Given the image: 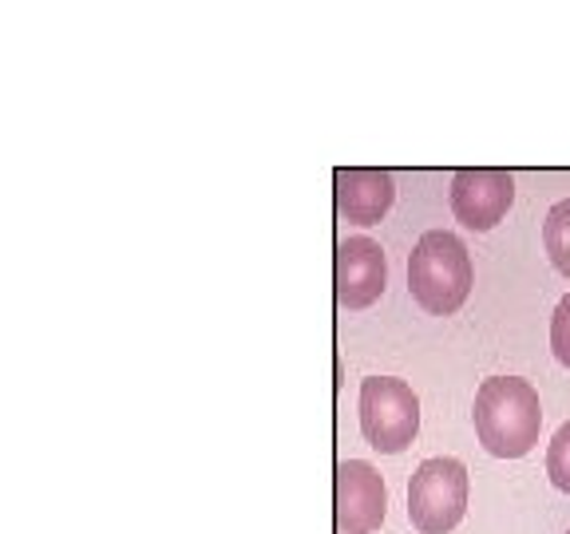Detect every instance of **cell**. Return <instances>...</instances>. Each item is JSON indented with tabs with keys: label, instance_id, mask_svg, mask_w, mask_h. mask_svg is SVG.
I'll list each match as a JSON object with an SVG mask.
<instances>
[{
	"label": "cell",
	"instance_id": "cell-8",
	"mask_svg": "<svg viewBox=\"0 0 570 534\" xmlns=\"http://www.w3.org/2000/svg\"><path fill=\"white\" fill-rule=\"evenodd\" d=\"M333 195H337V214L356 226H376L396 202L392 175L376 167H341Z\"/></svg>",
	"mask_w": 570,
	"mask_h": 534
},
{
	"label": "cell",
	"instance_id": "cell-7",
	"mask_svg": "<svg viewBox=\"0 0 570 534\" xmlns=\"http://www.w3.org/2000/svg\"><path fill=\"white\" fill-rule=\"evenodd\" d=\"M337 305L348 313L368 309V305L381 301L384 285H389V261H384V249L373 238H345L337 246Z\"/></svg>",
	"mask_w": 570,
	"mask_h": 534
},
{
	"label": "cell",
	"instance_id": "cell-3",
	"mask_svg": "<svg viewBox=\"0 0 570 534\" xmlns=\"http://www.w3.org/2000/svg\"><path fill=\"white\" fill-rule=\"evenodd\" d=\"M468 515V467L452 455L424 459L409 479V518L420 534H452Z\"/></svg>",
	"mask_w": 570,
	"mask_h": 534
},
{
	"label": "cell",
	"instance_id": "cell-9",
	"mask_svg": "<svg viewBox=\"0 0 570 534\" xmlns=\"http://www.w3.org/2000/svg\"><path fill=\"white\" fill-rule=\"evenodd\" d=\"M543 249L551 266L559 269L562 277H570V198L554 202L543 218Z\"/></svg>",
	"mask_w": 570,
	"mask_h": 534
},
{
	"label": "cell",
	"instance_id": "cell-4",
	"mask_svg": "<svg viewBox=\"0 0 570 534\" xmlns=\"http://www.w3.org/2000/svg\"><path fill=\"white\" fill-rule=\"evenodd\" d=\"M361 436L368 447L384 455H401L404 447H412L420 432V400L416 392L396 376H368L361 384Z\"/></svg>",
	"mask_w": 570,
	"mask_h": 534
},
{
	"label": "cell",
	"instance_id": "cell-1",
	"mask_svg": "<svg viewBox=\"0 0 570 534\" xmlns=\"http://www.w3.org/2000/svg\"><path fill=\"white\" fill-rule=\"evenodd\" d=\"M472 419L483 452L495 459H523L539 444L543 404H539V392L519 376H491L475 392Z\"/></svg>",
	"mask_w": 570,
	"mask_h": 534
},
{
	"label": "cell",
	"instance_id": "cell-12",
	"mask_svg": "<svg viewBox=\"0 0 570 534\" xmlns=\"http://www.w3.org/2000/svg\"><path fill=\"white\" fill-rule=\"evenodd\" d=\"M567 534H570V531H567Z\"/></svg>",
	"mask_w": 570,
	"mask_h": 534
},
{
	"label": "cell",
	"instance_id": "cell-11",
	"mask_svg": "<svg viewBox=\"0 0 570 534\" xmlns=\"http://www.w3.org/2000/svg\"><path fill=\"white\" fill-rule=\"evenodd\" d=\"M551 353L562 368H570V294L562 297L551 317Z\"/></svg>",
	"mask_w": 570,
	"mask_h": 534
},
{
	"label": "cell",
	"instance_id": "cell-5",
	"mask_svg": "<svg viewBox=\"0 0 570 534\" xmlns=\"http://www.w3.org/2000/svg\"><path fill=\"white\" fill-rule=\"evenodd\" d=\"M515 202V178L499 167H468L452 178V214L468 230L488 234L508 218Z\"/></svg>",
	"mask_w": 570,
	"mask_h": 534
},
{
	"label": "cell",
	"instance_id": "cell-6",
	"mask_svg": "<svg viewBox=\"0 0 570 534\" xmlns=\"http://www.w3.org/2000/svg\"><path fill=\"white\" fill-rule=\"evenodd\" d=\"M384 511H389V491L373 463H337V531L368 534L384 523Z\"/></svg>",
	"mask_w": 570,
	"mask_h": 534
},
{
	"label": "cell",
	"instance_id": "cell-2",
	"mask_svg": "<svg viewBox=\"0 0 570 534\" xmlns=\"http://www.w3.org/2000/svg\"><path fill=\"white\" fill-rule=\"evenodd\" d=\"M409 289L432 317H452L472 294V258L455 234L428 230L409 254Z\"/></svg>",
	"mask_w": 570,
	"mask_h": 534
},
{
	"label": "cell",
	"instance_id": "cell-10",
	"mask_svg": "<svg viewBox=\"0 0 570 534\" xmlns=\"http://www.w3.org/2000/svg\"><path fill=\"white\" fill-rule=\"evenodd\" d=\"M547 475L562 495H570V419L554 432L551 447H547Z\"/></svg>",
	"mask_w": 570,
	"mask_h": 534
}]
</instances>
